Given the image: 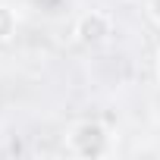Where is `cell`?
Returning a JSON list of instances; mask_svg holds the SVG:
<instances>
[{"mask_svg": "<svg viewBox=\"0 0 160 160\" xmlns=\"http://www.w3.org/2000/svg\"><path fill=\"white\" fill-rule=\"evenodd\" d=\"M107 144H110V135L101 122L94 119H85V122H78L72 126L69 132V151L75 157H85V160H94V157H104L107 154Z\"/></svg>", "mask_w": 160, "mask_h": 160, "instance_id": "cell-1", "label": "cell"}, {"mask_svg": "<svg viewBox=\"0 0 160 160\" xmlns=\"http://www.w3.org/2000/svg\"><path fill=\"white\" fill-rule=\"evenodd\" d=\"M75 35H78L82 44L94 47V44H101V41L110 35V19H107L104 13H85L82 19L75 22Z\"/></svg>", "mask_w": 160, "mask_h": 160, "instance_id": "cell-2", "label": "cell"}, {"mask_svg": "<svg viewBox=\"0 0 160 160\" xmlns=\"http://www.w3.org/2000/svg\"><path fill=\"white\" fill-rule=\"evenodd\" d=\"M13 35H16V13L7 3H0V44H7Z\"/></svg>", "mask_w": 160, "mask_h": 160, "instance_id": "cell-3", "label": "cell"}, {"mask_svg": "<svg viewBox=\"0 0 160 160\" xmlns=\"http://www.w3.org/2000/svg\"><path fill=\"white\" fill-rule=\"evenodd\" d=\"M148 13H151V19L160 25V0H148Z\"/></svg>", "mask_w": 160, "mask_h": 160, "instance_id": "cell-4", "label": "cell"}, {"mask_svg": "<svg viewBox=\"0 0 160 160\" xmlns=\"http://www.w3.org/2000/svg\"><path fill=\"white\" fill-rule=\"evenodd\" d=\"M157 75H160V53H157Z\"/></svg>", "mask_w": 160, "mask_h": 160, "instance_id": "cell-5", "label": "cell"}]
</instances>
